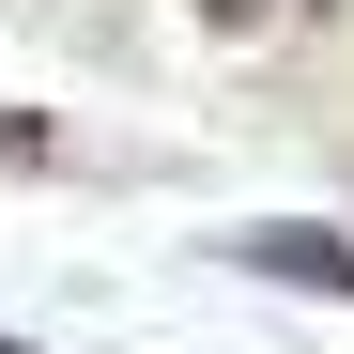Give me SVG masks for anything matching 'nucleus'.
<instances>
[{
    "instance_id": "f257e3e1",
    "label": "nucleus",
    "mask_w": 354,
    "mask_h": 354,
    "mask_svg": "<svg viewBox=\"0 0 354 354\" xmlns=\"http://www.w3.org/2000/svg\"><path fill=\"white\" fill-rule=\"evenodd\" d=\"M247 262H262V277H324V292H354V247H324V231H247Z\"/></svg>"
},
{
    "instance_id": "f03ea898",
    "label": "nucleus",
    "mask_w": 354,
    "mask_h": 354,
    "mask_svg": "<svg viewBox=\"0 0 354 354\" xmlns=\"http://www.w3.org/2000/svg\"><path fill=\"white\" fill-rule=\"evenodd\" d=\"M185 16H201V31H247V16H277V0H185Z\"/></svg>"
},
{
    "instance_id": "7ed1b4c3",
    "label": "nucleus",
    "mask_w": 354,
    "mask_h": 354,
    "mask_svg": "<svg viewBox=\"0 0 354 354\" xmlns=\"http://www.w3.org/2000/svg\"><path fill=\"white\" fill-rule=\"evenodd\" d=\"M0 354H16V339H0Z\"/></svg>"
}]
</instances>
